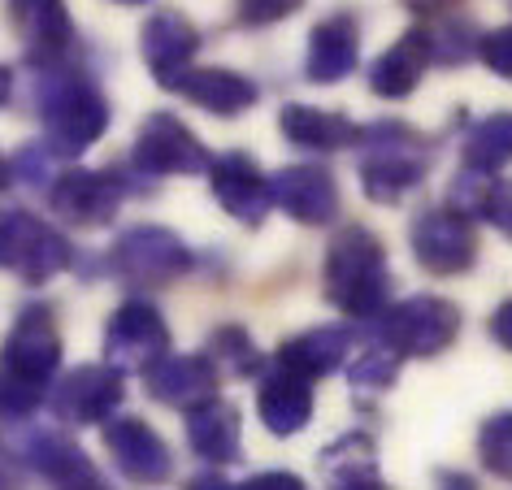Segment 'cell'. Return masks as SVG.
Masks as SVG:
<instances>
[{
  "label": "cell",
  "mask_w": 512,
  "mask_h": 490,
  "mask_svg": "<svg viewBox=\"0 0 512 490\" xmlns=\"http://www.w3.org/2000/svg\"><path fill=\"white\" fill-rule=\"evenodd\" d=\"M35 70V96L31 105L44 113V144L53 157H83L100 135L109 131V105L87 79L66 70L61 61H31Z\"/></svg>",
  "instance_id": "6da1fadb"
},
{
  "label": "cell",
  "mask_w": 512,
  "mask_h": 490,
  "mask_svg": "<svg viewBox=\"0 0 512 490\" xmlns=\"http://www.w3.org/2000/svg\"><path fill=\"white\" fill-rule=\"evenodd\" d=\"M322 291L343 317L374 321L387 313L391 269H387V252H382L374 230L343 226L330 239L326 261H322Z\"/></svg>",
  "instance_id": "7a4b0ae2"
},
{
  "label": "cell",
  "mask_w": 512,
  "mask_h": 490,
  "mask_svg": "<svg viewBox=\"0 0 512 490\" xmlns=\"http://www.w3.org/2000/svg\"><path fill=\"white\" fill-rule=\"evenodd\" d=\"M61 369V334L48 308H22L5 339V417L18 421L44 404V391Z\"/></svg>",
  "instance_id": "3957f363"
},
{
  "label": "cell",
  "mask_w": 512,
  "mask_h": 490,
  "mask_svg": "<svg viewBox=\"0 0 512 490\" xmlns=\"http://www.w3.org/2000/svg\"><path fill=\"white\" fill-rule=\"evenodd\" d=\"M434 148L408 122H374L361 135V187L369 200L395 204L430 174Z\"/></svg>",
  "instance_id": "277c9868"
},
{
  "label": "cell",
  "mask_w": 512,
  "mask_h": 490,
  "mask_svg": "<svg viewBox=\"0 0 512 490\" xmlns=\"http://www.w3.org/2000/svg\"><path fill=\"white\" fill-rule=\"evenodd\" d=\"M460 334V308L443 295H408L378 317V343L400 356H439Z\"/></svg>",
  "instance_id": "5b68a950"
},
{
  "label": "cell",
  "mask_w": 512,
  "mask_h": 490,
  "mask_svg": "<svg viewBox=\"0 0 512 490\" xmlns=\"http://www.w3.org/2000/svg\"><path fill=\"white\" fill-rule=\"evenodd\" d=\"M0 256H5L9 274L35 287V282H48V278H57L61 269H70L74 248L44 217H35L27 209H9L5 222H0Z\"/></svg>",
  "instance_id": "8992f818"
},
{
  "label": "cell",
  "mask_w": 512,
  "mask_h": 490,
  "mask_svg": "<svg viewBox=\"0 0 512 490\" xmlns=\"http://www.w3.org/2000/svg\"><path fill=\"white\" fill-rule=\"evenodd\" d=\"M113 269L135 287H165L191 269V252L165 226H131L113 243Z\"/></svg>",
  "instance_id": "52a82bcc"
},
{
  "label": "cell",
  "mask_w": 512,
  "mask_h": 490,
  "mask_svg": "<svg viewBox=\"0 0 512 490\" xmlns=\"http://www.w3.org/2000/svg\"><path fill=\"white\" fill-rule=\"evenodd\" d=\"M170 356V330L148 300H126L105 326V360L122 373H148Z\"/></svg>",
  "instance_id": "ba28073f"
},
{
  "label": "cell",
  "mask_w": 512,
  "mask_h": 490,
  "mask_svg": "<svg viewBox=\"0 0 512 490\" xmlns=\"http://www.w3.org/2000/svg\"><path fill=\"white\" fill-rule=\"evenodd\" d=\"M413 256L426 274L452 278L465 274V269L478 261V235H473V222L456 209H426L413 217Z\"/></svg>",
  "instance_id": "9c48e42d"
},
{
  "label": "cell",
  "mask_w": 512,
  "mask_h": 490,
  "mask_svg": "<svg viewBox=\"0 0 512 490\" xmlns=\"http://www.w3.org/2000/svg\"><path fill=\"white\" fill-rule=\"evenodd\" d=\"M135 170L139 174H200L209 170L213 157L204 152V144L196 139L187 122H178L174 113H152L139 126L135 139Z\"/></svg>",
  "instance_id": "30bf717a"
},
{
  "label": "cell",
  "mask_w": 512,
  "mask_h": 490,
  "mask_svg": "<svg viewBox=\"0 0 512 490\" xmlns=\"http://www.w3.org/2000/svg\"><path fill=\"white\" fill-rule=\"evenodd\" d=\"M122 395H126L122 369H113L105 360V365L70 369L66 378L53 386V399H48V404H53L57 421H66V425H100V421L118 417Z\"/></svg>",
  "instance_id": "8fae6325"
},
{
  "label": "cell",
  "mask_w": 512,
  "mask_h": 490,
  "mask_svg": "<svg viewBox=\"0 0 512 490\" xmlns=\"http://www.w3.org/2000/svg\"><path fill=\"white\" fill-rule=\"evenodd\" d=\"M122 191V178L109 170H66L57 174L53 191H48V209L70 226L96 230L109 226L113 213L122 209Z\"/></svg>",
  "instance_id": "7c38bea8"
},
{
  "label": "cell",
  "mask_w": 512,
  "mask_h": 490,
  "mask_svg": "<svg viewBox=\"0 0 512 490\" xmlns=\"http://www.w3.org/2000/svg\"><path fill=\"white\" fill-rule=\"evenodd\" d=\"M209 187H213V200L239 226H261L274 204V178H265L261 165L248 152H222V157H213Z\"/></svg>",
  "instance_id": "4fadbf2b"
},
{
  "label": "cell",
  "mask_w": 512,
  "mask_h": 490,
  "mask_svg": "<svg viewBox=\"0 0 512 490\" xmlns=\"http://www.w3.org/2000/svg\"><path fill=\"white\" fill-rule=\"evenodd\" d=\"M105 447H109L113 469H118L126 482L161 486L165 477H170V469H174L165 438L152 430L148 421H139V417H113V421H105Z\"/></svg>",
  "instance_id": "5bb4252c"
},
{
  "label": "cell",
  "mask_w": 512,
  "mask_h": 490,
  "mask_svg": "<svg viewBox=\"0 0 512 490\" xmlns=\"http://www.w3.org/2000/svg\"><path fill=\"white\" fill-rule=\"evenodd\" d=\"M274 204L300 226H326L339 213L335 174L322 165H287L274 174Z\"/></svg>",
  "instance_id": "9a60e30c"
},
{
  "label": "cell",
  "mask_w": 512,
  "mask_h": 490,
  "mask_svg": "<svg viewBox=\"0 0 512 490\" xmlns=\"http://www.w3.org/2000/svg\"><path fill=\"white\" fill-rule=\"evenodd\" d=\"M200 48V35L196 27L174 14V9H165V14H152L144 22V31H139V53H144V66L157 74L161 87H174L183 74L191 70V57H196Z\"/></svg>",
  "instance_id": "2e32d148"
},
{
  "label": "cell",
  "mask_w": 512,
  "mask_h": 490,
  "mask_svg": "<svg viewBox=\"0 0 512 490\" xmlns=\"http://www.w3.org/2000/svg\"><path fill=\"white\" fill-rule=\"evenodd\" d=\"M9 27L18 31L31 61H61L74 44L66 0H9Z\"/></svg>",
  "instance_id": "e0dca14e"
},
{
  "label": "cell",
  "mask_w": 512,
  "mask_h": 490,
  "mask_svg": "<svg viewBox=\"0 0 512 490\" xmlns=\"http://www.w3.org/2000/svg\"><path fill=\"white\" fill-rule=\"evenodd\" d=\"M309 382L313 378H304V373L274 360V369L265 373L261 391H256V412H261L265 430L278 438H291L313 421V386Z\"/></svg>",
  "instance_id": "ac0fdd59"
},
{
  "label": "cell",
  "mask_w": 512,
  "mask_h": 490,
  "mask_svg": "<svg viewBox=\"0 0 512 490\" xmlns=\"http://www.w3.org/2000/svg\"><path fill=\"white\" fill-rule=\"evenodd\" d=\"M434 66V44L430 27H413L369 66V87L382 100H404L408 92H417V83L426 79V70Z\"/></svg>",
  "instance_id": "d6986e66"
},
{
  "label": "cell",
  "mask_w": 512,
  "mask_h": 490,
  "mask_svg": "<svg viewBox=\"0 0 512 490\" xmlns=\"http://www.w3.org/2000/svg\"><path fill=\"white\" fill-rule=\"evenodd\" d=\"M144 382L157 404L191 412L196 404L217 395V365L209 356H165L144 373Z\"/></svg>",
  "instance_id": "ffe728a7"
},
{
  "label": "cell",
  "mask_w": 512,
  "mask_h": 490,
  "mask_svg": "<svg viewBox=\"0 0 512 490\" xmlns=\"http://www.w3.org/2000/svg\"><path fill=\"white\" fill-rule=\"evenodd\" d=\"M361 61V27L352 14H335L317 22L309 35V57H304V74L309 83H343Z\"/></svg>",
  "instance_id": "44dd1931"
},
{
  "label": "cell",
  "mask_w": 512,
  "mask_h": 490,
  "mask_svg": "<svg viewBox=\"0 0 512 490\" xmlns=\"http://www.w3.org/2000/svg\"><path fill=\"white\" fill-rule=\"evenodd\" d=\"M187 447L209 464H235L243 451L239 438V412L226 399H204L187 412Z\"/></svg>",
  "instance_id": "7402d4cb"
},
{
  "label": "cell",
  "mask_w": 512,
  "mask_h": 490,
  "mask_svg": "<svg viewBox=\"0 0 512 490\" xmlns=\"http://www.w3.org/2000/svg\"><path fill=\"white\" fill-rule=\"evenodd\" d=\"M278 131H283L296 148H309V152H339V148L361 144V135H365L352 118L317 109V105H283V113H278Z\"/></svg>",
  "instance_id": "603a6c76"
},
{
  "label": "cell",
  "mask_w": 512,
  "mask_h": 490,
  "mask_svg": "<svg viewBox=\"0 0 512 490\" xmlns=\"http://www.w3.org/2000/svg\"><path fill=\"white\" fill-rule=\"evenodd\" d=\"M170 92L187 96L191 105L209 109V113H217V118H239V113L252 109L256 96H261L256 83L243 79V74H235V70H187Z\"/></svg>",
  "instance_id": "cb8c5ba5"
},
{
  "label": "cell",
  "mask_w": 512,
  "mask_h": 490,
  "mask_svg": "<svg viewBox=\"0 0 512 490\" xmlns=\"http://www.w3.org/2000/svg\"><path fill=\"white\" fill-rule=\"evenodd\" d=\"M348 352H352L348 326H317V330H304L296 339H287L274 360L304 373V378H326V373H335L343 360H348Z\"/></svg>",
  "instance_id": "d4e9b609"
},
{
  "label": "cell",
  "mask_w": 512,
  "mask_h": 490,
  "mask_svg": "<svg viewBox=\"0 0 512 490\" xmlns=\"http://www.w3.org/2000/svg\"><path fill=\"white\" fill-rule=\"evenodd\" d=\"M22 460H27L35 473H44L53 486H66L74 477L92 473V464H87L83 451L57 430H35L27 443H22Z\"/></svg>",
  "instance_id": "484cf974"
},
{
  "label": "cell",
  "mask_w": 512,
  "mask_h": 490,
  "mask_svg": "<svg viewBox=\"0 0 512 490\" xmlns=\"http://www.w3.org/2000/svg\"><path fill=\"white\" fill-rule=\"evenodd\" d=\"M460 161L482 174H499L504 165H512V113H495L473 126L460 148Z\"/></svg>",
  "instance_id": "4316f807"
},
{
  "label": "cell",
  "mask_w": 512,
  "mask_h": 490,
  "mask_svg": "<svg viewBox=\"0 0 512 490\" xmlns=\"http://www.w3.org/2000/svg\"><path fill=\"white\" fill-rule=\"evenodd\" d=\"M322 473L335 482V490L356 486V482H374L378 477V460H374V443L365 434H343L322 451Z\"/></svg>",
  "instance_id": "83f0119b"
},
{
  "label": "cell",
  "mask_w": 512,
  "mask_h": 490,
  "mask_svg": "<svg viewBox=\"0 0 512 490\" xmlns=\"http://www.w3.org/2000/svg\"><path fill=\"white\" fill-rule=\"evenodd\" d=\"M348 378H352V391L356 395H382V391H391L395 378H400V352L387 347V343L365 347Z\"/></svg>",
  "instance_id": "f1b7e54d"
},
{
  "label": "cell",
  "mask_w": 512,
  "mask_h": 490,
  "mask_svg": "<svg viewBox=\"0 0 512 490\" xmlns=\"http://www.w3.org/2000/svg\"><path fill=\"white\" fill-rule=\"evenodd\" d=\"M478 456H482V464L495 477L512 482V408H504V412H495V417L482 421V430H478Z\"/></svg>",
  "instance_id": "f546056e"
},
{
  "label": "cell",
  "mask_w": 512,
  "mask_h": 490,
  "mask_svg": "<svg viewBox=\"0 0 512 490\" xmlns=\"http://www.w3.org/2000/svg\"><path fill=\"white\" fill-rule=\"evenodd\" d=\"M209 352L222 360V365L230 373H239V378H248V373L261 369V352H256V343L248 339V330H239V326H222V330H213V339H209Z\"/></svg>",
  "instance_id": "4dcf8cb0"
},
{
  "label": "cell",
  "mask_w": 512,
  "mask_h": 490,
  "mask_svg": "<svg viewBox=\"0 0 512 490\" xmlns=\"http://www.w3.org/2000/svg\"><path fill=\"white\" fill-rule=\"evenodd\" d=\"M430 44H434V61H443V66H460V61H469L482 48V40L473 44L469 22H456V18L434 22V27H430Z\"/></svg>",
  "instance_id": "1f68e13d"
},
{
  "label": "cell",
  "mask_w": 512,
  "mask_h": 490,
  "mask_svg": "<svg viewBox=\"0 0 512 490\" xmlns=\"http://www.w3.org/2000/svg\"><path fill=\"white\" fill-rule=\"evenodd\" d=\"M48 161H53V152H48V144H31V148H18L14 157H9L5 174H9V183H18V187L53 191L57 178L48 174Z\"/></svg>",
  "instance_id": "d6a6232c"
},
{
  "label": "cell",
  "mask_w": 512,
  "mask_h": 490,
  "mask_svg": "<svg viewBox=\"0 0 512 490\" xmlns=\"http://www.w3.org/2000/svg\"><path fill=\"white\" fill-rule=\"evenodd\" d=\"M304 0H235V18L239 27H274L291 14H300Z\"/></svg>",
  "instance_id": "836d02e7"
},
{
  "label": "cell",
  "mask_w": 512,
  "mask_h": 490,
  "mask_svg": "<svg viewBox=\"0 0 512 490\" xmlns=\"http://www.w3.org/2000/svg\"><path fill=\"white\" fill-rule=\"evenodd\" d=\"M478 57L486 61V70H491V74H499V79H508V83H512V27L486 31V35H482Z\"/></svg>",
  "instance_id": "e575fe53"
},
{
  "label": "cell",
  "mask_w": 512,
  "mask_h": 490,
  "mask_svg": "<svg viewBox=\"0 0 512 490\" xmlns=\"http://www.w3.org/2000/svg\"><path fill=\"white\" fill-rule=\"evenodd\" d=\"M486 222H491L499 235L512 239V178H495L491 187V200H486Z\"/></svg>",
  "instance_id": "d590c367"
},
{
  "label": "cell",
  "mask_w": 512,
  "mask_h": 490,
  "mask_svg": "<svg viewBox=\"0 0 512 490\" xmlns=\"http://www.w3.org/2000/svg\"><path fill=\"white\" fill-rule=\"evenodd\" d=\"M239 490H309L304 486V477H296V473H283V469H270V473H256V477H248Z\"/></svg>",
  "instance_id": "8d00e7d4"
},
{
  "label": "cell",
  "mask_w": 512,
  "mask_h": 490,
  "mask_svg": "<svg viewBox=\"0 0 512 490\" xmlns=\"http://www.w3.org/2000/svg\"><path fill=\"white\" fill-rule=\"evenodd\" d=\"M491 339L504 347V352H512V300H504L491 313Z\"/></svg>",
  "instance_id": "74e56055"
},
{
  "label": "cell",
  "mask_w": 512,
  "mask_h": 490,
  "mask_svg": "<svg viewBox=\"0 0 512 490\" xmlns=\"http://www.w3.org/2000/svg\"><path fill=\"white\" fill-rule=\"evenodd\" d=\"M408 9H413V14H430V18H443L447 9H456L460 0H404Z\"/></svg>",
  "instance_id": "f35d334b"
},
{
  "label": "cell",
  "mask_w": 512,
  "mask_h": 490,
  "mask_svg": "<svg viewBox=\"0 0 512 490\" xmlns=\"http://www.w3.org/2000/svg\"><path fill=\"white\" fill-rule=\"evenodd\" d=\"M183 490H239V486H235V482H226L222 473H200V477H191Z\"/></svg>",
  "instance_id": "ab89813d"
},
{
  "label": "cell",
  "mask_w": 512,
  "mask_h": 490,
  "mask_svg": "<svg viewBox=\"0 0 512 490\" xmlns=\"http://www.w3.org/2000/svg\"><path fill=\"white\" fill-rule=\"evenodd\" d=\"M57 490H109L105 482L96 477V469L92 473H83V477H74V482H66V486H57Z\"/></svg>",
  "instance_id": "60d3db41"
},
{
  "label": "cell",
  "mask_w": 512,
  "mask_h": 490,
  "mask_svg": "<svg viewBox=\"0 0 512 490\" xmlns=\"http://www.w3.org/2000/svg\"><path fill=\"white\" fill-rule=\"evenodd\" d=\"M439 486L443 490H478L473 477H465V473H439Z\"/></svg>",
  "instance_id": "b9f144b4"
},
{
  "label": "cell",
  "mask_w": 512,
  "mask_h": 490,
  "mask_svg": "<svg viewBox=\"0 0 512 490\" xmlns=\"http://www.w3.org/2000/svg\"><path fill=\"white\" fill-rule=\"evenodd\" d=\"M343 490H387V486H382L378 477H374V482H356V486H343Z\"/></svg>",
  "instance_id": "7bdbcfd3"
},
{
  "label": "cell",
  "mask_w": 512,
  "mask_h": 490,
  "mask_svg": "<svg viewBox=\"0 0 512 490\" xmlns=\"http://www.w3.org/2000/svg\"><path fill=\"white\" fill-rule=\"evenodd\" d=\"M118 5H144V0H118Z\"/></svg>",
  "instance_id": "ee69618b"
},
{
  "label": "cell",
  "mask_w": 512,
  "mask_h": 490,
  "mask_svg": "<svg viewBox=\"0 0 512 490\" xmlns=\"http://www.w3.org/2000/svg\"><path fill=\"white\" fill-rule=\"evenodd\" d=\"M508 5H512V0H508Z\"/></svg>",
  "instance_id": "f6af8a7d"
}]
</instances>
